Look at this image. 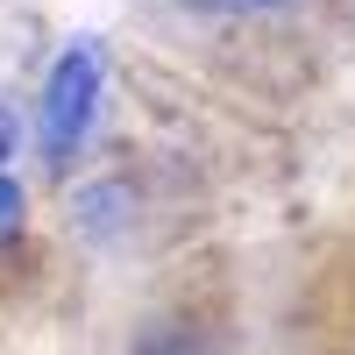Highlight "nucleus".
I'll list each match as a JSON object with an SVG mask.
<instances>
[{
	"label": "nucleus",
	"instance_id": "f257e3e1",
	"mask_svg": "<svg viewBox=\"0 0 355 355\" xmlns=\"http://www.w3.org/2000/svg\"><path fill=\"white\" fill-rule=\"evenodd\" d=\"M100 100H107V50H100V36H71L36 93V150L50 171L78 164V150L100 128Z\"/></svg>",
	"mask_w": 355,
	"mask_h": 355
},
{
	"label": "nucleus",
	"instance_id": "f03ea898",
	"mask_svg": "<svg viewBox=\"0 0 355 355\" xmlns=\"http://www.w3.org/2000/svg\"><path fill=\"white\" fill-rule=\"evenodd\" d=\"M21 227H28L21 178H15V171H0V249H15V242H21Z\"/></svg>",
	"mask_w": 355,
	"mask_h": 355
},
{
	"label": "nucleus",
	"instance_id": "7ed1b4c3",
	"mask_svg": "<svg viewBox=\"0 0 355 355\" xmlns=\"http://www.w3.org/2000/svg\"><path fill=\"white\" fill-rule=\"evenodd\" d=\"M185 8H214V15H263V8H284V0H185Z\"/></svg>",
	"mask_w": 355,
	"mask_h": 355
},
{
	"label": "nucleus",
	"instance_id": "20e7f679",
	"mask_svg": "<svg viewBox=\"0 0 355 355\" xmlns=\"http://www.w3.org/2000/svg\"><path fill=\"white\" fill-rule=\"evenodd\" d=\"M15 142H21V121H15V107H0V171H8V157H15Z\"/></svg>",
	"mask_w": 355,
	"mask_h": 355
}]
</instances>
